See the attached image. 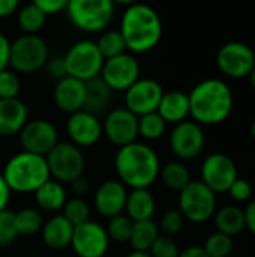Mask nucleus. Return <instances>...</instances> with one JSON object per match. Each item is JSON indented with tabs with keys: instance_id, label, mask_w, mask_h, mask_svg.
<instances>
[{
	"instance_id": "obj_31",
	"label": "nucleus",
	"mask_w": 255,
	"mask_h": 257,
	"mask_svg": "<svg viewBox=\"0 0 255 257\" xmlns=\"http://www.w3.org/2000/svg\"><path fill=\"white\" fill-rule=\"evenodd\" d=\"M44 220L38 209L33 208H24L18 212H15V227L18 232V236H32L42 230Z\"/></svg>"
},
{
	"instance_id": "obj_26",
	"label": "nucleus",
	"mask_w": 255,
	"mask_h": 257,
	"mask_svg": "<svg viewBox=\"0 0 255 257\" xmlns=\"http://www.w3.org/2000/svg\"><path fill=\"white\" fill-rule=\"evenodd\" d=\"M213 218H215L216 232L224 233L230 238L240 235L246 229L245 211L236 205H228L221 208L219 211L215 212Z\"/></svg>"
},
{
	"instance_id": "obj_37",
	"label": "nucleus",
	"mask_w": 255,
	"mask_h": 257,
	"mask_svg": "<svg viewBox=\"0 0 255 257\" xmlns=\"http://www.w3.org/2000/svg\"><path fill=\"white\" fill-rule=\"evenodd\" d=\"M183 224H185V218L180 214V211L179 209H170L162 215L161 223H159L158 227H159L161 235L173 238V236H176V235H179L182 232Z\"/></svg>"
},
{
	"instance_id": "obj_3",
	"label": "nucleus",
	"mask_w": 255,
	"mask_h": 257,
	"mask_svg": "<svg viewBox=\"0 0 255 257\" xmlns=\"http://www.w3.org/2000/svg\"><path fill=\"white\" fill-rule=\"evenodd\" d=\"M120 35L131 53H147L153 50L162 38V21L158 12L144 3H131L120 24Z\"/></svg>"
},
{
	"instance_id": "obj_44",
	"label": "nucleus",
	"mask_w": 255,
	"mask_h": 257,
	"mask_svg": "<svg viewBox=\"0 0 255 257\" xmlns=\"http://www.w3.org/2000/svg\"><path fill=\"white\" fill-rule=\"evenodd\" d=\"M9 54H11V42L9 39L0 33V72L6 69L9 65Z\"/></svg>"
},
{
	"instance_id": "obj_18",
	"label": "nucleus",
	"mask_w": 255,
	"mask_h": 257,
	"mask_svg": "<svg viewBox=\"0 0 255 257\" xmlns=\"http://www.w3.org/2000/svg\"><path fill=\"white\" fill-rule=\"evenodd\" d=\"M68 136L77 148H90L96 145L102 137V123L98 116L80 110L72 113L66 123Z\"/></svg>"
},
{
	"instance_id": "obj_22",
	"label": "nucleus",
	"mask_w": 255,
	"mask_h": 257,
	"mask_svg": "<svg viewBox=\"0 0 255 257\" xmlns=\"http://www.w3.org/2000/svg\"><path fill=\"white\" fill-rule=\"evenodd\" d=\"M158 114L165 120V123L177 125L185 122L189 116V96L180 90L164 92L162 99L158 107Z\"/></svg>"
},
{
	"instance_id": "obj_53",
	"label": "nucleus",
	"mask_w": 255,
	"mask_h": 257,
	"mask_svg": "<svg viewBox=\"0 0 255 257\" xmlns=\"http://www.w3.org/2000/svg\"><path fill=\"white\" fill-rule=\"evenodd\" d=\"M30 257H39V256H30Z\"/></svg>"
},
{
	"instance_id": "obj_23",
	"label": "nucleus",
	"mask_w": 255,
	"mask_h": 257,
	"mask_svg": "<svg viewBox=\"0 0 255 257\" xmlns=\"http://www.w3.org/2000/svg\"><path fill=\"white\" fill-rule=\"evenodd\" d=\"M42 241L51 250H63L71 245L74 227L71 223L62 215H54L42 226Z\"/></svg>"
},
{
	"instance_id": "obj_10",
	"label": "nucleus",
	"mask_w": 255,
	"mask_h": 257,
	"mask_svg": "<svg viewBox=\"0 0 255 257\" xmlns=\"http://www.w3.org/2000/svg\"><path fill=\"white\" fill-rule=\"evenodd\" d=\"M255 63L254 50L245 42L231 41L224 44L216 54V65L219 71L230 78L249 77Z\"/></svg>"
},
{
	"instance_id": "obj_25",
	"label": "nucleus",
	"mask_w": 255,
	"mask_h": 257,
	"mask_svg": "<svg viewBox=\"0 0 255 257\" xmlns=\"http://www.w3.org/2000/svg\"><path fill=\"white\" fill-rule=\"evenodd\" d=\"M113 98V90L105 84L101 77L86 81V99H84V111H89L95 116L104 113L110 105Z\"/></svg>"
},
{
	"instance_id": "obj_49",
	"label": "nucleus",
	"mask_w": 255,
	"mask_h": 257,
	"mask_svg": "<svg viewBox=\"0 0 255 257\" xmlns=\"http://www.w3.org/2000/svg\"><path fill=\"white\" fill-rule=\"evenodd\" d=\"M179 257H209V256L206 254V251L203 250V247L192 245V247H188V248H185L183 251H180Z\"/></svg>"
},
{
	"instance_id": "obj_2",
	"label": "nucleus",
	"mask_w": 255,
	"mask_h": 257,
	"mask_svg": "<svg viewBox=\"0 0 255 257\" xmlns=\"http://www.w3.org/2000/svg\"><path fill=\"white\" fill-rule=\"evenodd\" d=\"M114 169L119 181L132 190H149L159 176L158 154L144 143H131L117 151Z\"/></svg>"
},
{
	"instance_id": "obj_11",
	"label": "nucleus",
	"mask_w": 255,
	"mask_h": 257,
	"mask_svg": "<svg viewBox=\"0 0 255 257\" xmlns=\"http://www.w3.org/2000/svg\"><path fill=\"white\" fill-rule=\"evenodd\" d=\"M237 178V166L225 154H212L201 164V182L215 194L227 193Z\"/></svg>"
},
{
	"instance_id": "obj_42",
	"label": "nucleus",
	"mask_w": 255,
	"mask_h": 257,
	"mask_svg": "<svg viewBox=\"0 0 255 257\" xmlns=\"http://www.w3.org/2000/svg\"><path fill=\"white\" fill-rule=\"evenodd\" d=\"M45 15H56L66 9V0H35L33 2Z\"/></svg>"
},
{
	"instance_id": "obj_51",
	"label": "nucleus",
	"mask_w": 255,
	"mask_h": 257,
	"mask_svg": "<svg viewBox=\"0 0 255 257\" xmlns=\"http://www.w3.org/2000/svg\"><path fill=\"white\" fill-rule=\"evenodd\" d=\"M125 257H150L149 253H138V251H134V253H129L128 256Z\"/></svg>"
},
{
	"instance_id": "obj_7",
	"label": "nucleus",
	"mask_w": 255,
	"mask_h": 257,
	"mask_svg": "<svg viewBox=\"0 0 255 257\" xmlns=\"http://www.w3.org/2000/svg\"><path fill=\"white\" fill-rule=\"evenodd\" d=\"M48 45L38 35H23L11 42L9 65L17 72L33 74L48 62Z\"/></svg>"
},
{
	"instance_id": "obj_35",
	"label": "nucleus",
	"mask_w": 255,
	"mask_h": 257,
	"mask_svg": "<svg viewBox=\"0 0 255 257\" xmlns=\"http://www.w3.org/2000/svg\"><path fill=\"white\" fill-rule=\"evenodd\" d=\"M132 226H134V221L131 218H128L125 214H120L117 217L110 218L105 230L111 241H114L117 244H126L131 239Z\"/></svg>"
},
{
	"instance_id": "obj_38",
	"label": "nucleus",
	"mask_w": 255,
	"mask_h": 257,
	"mask_svg": "<svg viewBox=\"0 0 255 257\" xmlns=\"http://www.w3.org/2000/svg\"><path fill=\"white\" fill-rule=\"evenodd\" d=\"M18 238L15 227V214L5 209L0 212V247L11 245Z\"/></svg>"
},
{
	"instance_id": "obj_41",
	"label": "nucleus",
	"mask_w": 255,
	"mask_h": 257,
	"mask_svg": "<svg viewBox=\"0 0 255 257\" xmlns=\"http://www.w3.org/2000/svg\"><path fill=\"white\" fill-rule=\"evenodd\" d=\"M230 194V197L237 202V203H246V202H251L252 199V185L249 184V181L246 179H242V178H237L231 187L228 188L227 191Z\"/></svg>"
},
{
	"instance_id": "obj_33",
	"label": "nucleus",
	"mask_w": 255,
	"mask_h": 257,
	"mask_svg": "<svg viewBox=\"0 0 255 257\" xmlns=\"http://www.w3.org/2000/svg\"><path fill=\"white\" fill-rule=\"evenodd\" d=\"M165 130H167V123L158 114V111L138 117V136H141L146 140L161 139Z\"/></svg>"
},
{
	"instance_id": "obj_17",
	"label": "nucleus",
	"mask_w": 255,
	"mask_h": 257,
	"mask_svg": "<svg viewBox=\"0 0 255 257\" xmlns=\"http://www.w3.org/2000/svg\"><path fill=\"white\" fill-rule=\"evenodd\" d=\"M102 136L119 149L135 143L138 137V117L125 107L114 108L102 122Z\"/></svg>"
},
{
	"instance_id": "obj_21",
	"label": "nucleus",
	"mask_w": 255,
	"mask_h": 257,
	"mask_svg": "<svg viewBox=\"0 0 255 257\" xmlns=\"http://www.w3.org/2000/svg\"><path fill=\"white\" fill-rule=\"evenodd\" d=\"M29 108L27 105L15 99H0V136L11 137L20 134L24 125L29 122Z\"/></svg>"
},
{
	"instance_id": "obj_36",
	"label": "nucleus",
	"mask_w": 255,
	"mask_h": 257,
	"mask_svg": "<svg viewBox=\"0 0 255 257\" xmlns=\"http://www.w3.org/2000/svg\"><path fill=\"white\" fill-rule=\"evenodd\" d=\"M233 248H234L233 238L219 232L212 233L203 245V250L209 257H230L233 253Z\"/></svg>"
},
{
	"instance_id": "obj_4",
	"label": "nucleus",
	"mask_w": 255,
	"mask_h": 257,
	"mask_svg": "<svg viewBox=\"0 0 255 257\" xmlns=\"http://www.w3.org/2000/svg\"><path fill=\"white\" fill-rule=\"evenodd\" d=\"M2 176L9 190L15 193H35L51 179L45 157L24 151L8 160Z\"/></svg>"
},
{
	"instance_id": "obj_39",
	"label": "nucleus",
	"mask_w": 255,
	"mask_h": 257,
	"mask_svg": "<svg viewBox=\"0 0 255 257\" xmlns=\"http://www.w3.org/2000/svg\"><path fill=\"white\" fill-rule=\"evenodd\" d=\"M21 84L20 78L12 71H2L0 72V99H15L18 98Z\"/></svg>"
},
{
	"instance_id": "obj_1",
	"label": "nucleus",
	"mask_w": 255,
	"mask_h": 257,
	"mask_svg": "<svg viewBox=\"0 0 255 257\" xmlns=\"http://www.w3.org/2000/svg\"><path fill=\"white\" fill-rule=\"evenodd\" d=\"M188 96L189 116L198 125H219L230 117L234 107L231 87L219 78L200 81Z\"/></svg>"
},
{
	"instance_id": "obj_32",
	"label": "nucleus",
	"mask_w": 255,
	"mask_h": 257,
	"mask_svg": "<svg viewBox=\"0 0 255 257\" xmlns=\"http://www.w3.org/2000/svg\"><path fill=\"white\" fill-rule=\"evenodd\" d=\"M96 45H98V50L102 54L104 60H108V59H113V57H117V56L126 53V44L119 30L104 32L99 36Z\"/></svg>"
},
{
	"instance_id": "obj_29",
	"label": "nucleus",
	"mask_w": 255,
	"mask_h": 257,
	"mask_svg": "<svg viewBox=\"0 0 255 257\" xmlns=\"http://www.w3.org/2000/svg\"><path fill=\"white\" fill-rule=\"evenodd\" d=\"M159 176L164 182V185L176 193H180L192 179L188 167L182 161H171L167 163L164 167H161Z\"/></svg>"
},
{
	"instance_id": "obj_15",
	"label": "nucleus",
	"mask_w": 255,
	"mask_h": 257,
	"mask_svg": "<svg viewBox=\"0 0 255 257\" xmlns=\"http://www.w3.org/2000/svg\"><path fill=\"white\" fill-rule=\"evenodd\" d=\"M71 247L78 257H104L110 247V238L105 227L89 220L74 227Z\"/></svg>"
},
{
	"instance_id": "obj_46",
	"label": "nucleus",
	"mask_w": 255,
	"mask_h": 257,
	"mask_svg": "<svg viewBox=\"0 0 255 257\" xmlns=\"http://www.w3.org/2000/svg\"><path fill=\"white\" fill-rule=\"evenodd\" d=\"M71 188H72V191L77 194V197L84 196V194L89 191V181H87V178L80 176V178L74 179V181L71 182Z\"/></svg>"
},
{
	"instance_id": "obj_8",
	"label": "nucleus",
	"mask_w": 255,
	"mask_h": 257,
	"mask_svg": "<svg viewBox=\"0 0 255 257\" xmlns=\"http://www.w3.org/2000/svg\"><path fill=\"white\" fill-rule=\"evenodd\" d=\"M63 59L68 77L84 83L99 77L105 62L93 41H80L74 44Z\"/></svg>"
},
{
	"instance_id": "obj_45",
	"label": "nucleus",
	"mask_w": 255,
	"mask_h": 257,
	"mask_svg": "<svg viewBox=\"0 0 255 257\" xmlns=\"http://www.w3.org/2000/svg\"><path fill=\"white\" fill-rule=\"evenodd\" d=\"M245 211V221H246V229L255 236V199L248 202Z\"/></svg>"
},
{
	"instance_id": "obj_16",
	"label": "nucleus",
	"mask_w": 255,
	"mask_h": 257,
	"mask_svg": "<svg viewBox=\"0 0 255 257\" xmlns=\"http://www.w3.org/2000/svg\"><path fill=\"white\" fill-rule=\"evenodd\" d=\"M20 143L24 152L47 157L59 143V133L45 119L29 120L20 133Z\"/></svg>"
},
{
	"instance_id": "obj_30",
	"label": "nucleus",
	"mask_w": 255,
	"mask_h": 257,
	"mask_svg": "<svg viewBox=\"0 0 255 257\" xmlns=\"http://www.w3.org/2000/svg\"><path fill=\"white\" fill-rule=\"evenodd\" d=\"M47 15L35 5L29 3L18 12V26L24 35H36L45 24Z\"/></svg>"
},
{
	"instance_id": "obj_12",
	"label": "nucleus",
	"mask_w": 255,
	"mask_h": 257,
	"mask_svg": "<svg viewBox=\"0 0 255 257\" xmlns=\"http://www.w3.org/2000/svg\"><path fill=\"white\" fill-rule=\"evenodd\" d=\"M162 86L152 78H140L125 92V108L137 117L155 113L162 99Z\"/></svg>"
},
{
	"instance_id": "obj_52",
	"label": "nucleus",
	"mask_w": 255,
	"mask_h": 257,
	"mask_svg": "<svg viewBox=\"0 0 255 257\" xmlns=\"http://www.w3.org/2000/svg\"><path fill=\"white\" fill-rule=\"evenodd\" d=\"M251 134H252V137H254L255 140V119L252 120V123H251Z\"/></svg>"
},
{
	"instance_id": "obj_50",
	"label": "nucleus",
	"mask_w": 255,
	"mask_h": 257,
	"mask_svg": "<svg viewBox=\"0 0 255 257\" xmlns=\"http://www.w3.org/2000/svg\"><path fill=\"white\" fill-rule=\"evenodd\" d=\"M249 83H251V86H252V89L255 90V63H254V68H252V71H251V74H249Z\"/></svg>"
},
{
	"instance_id": "obj_28",
	"label": "nucleus",
	"mask_w": 255,
	"mask_h": 257,
	"mask_svg": "<svg viewBox=\"0 0 255 257\" xmlns=\"http://www.w3.org/2000/svg\"><path fill=\"white\" fill-rule=\"evenodd\" d=\"M161 232L158 224L153 220H146V221H137L132 226V233L129 244L132 245L134 251L138 253H149L155 241L159 238Z\"/></svg>"
},
{
	"instance_id": "obj_48",
	"label": "nucleus",
	"mask_w": 255,
	"mask_h": 257,
	"mask_svg": "<svg viewBox=\"0 0 255 257\" xmlns=\"http://www.w3.org/2000/svg\"><path fill=\"white\" fill-rule=\"evenodd\" d=\"M9 199H11V190L6 185L3 176L0 175V212L6 209V206L9 203Z\"/></svg>"
},
{
	"instance_id": "obj_5",
	"label": "nucleus",
	"mask_w": 255,
	"mask_h": 257,
	"mask_svg": "<svg viewBox=\"0 0 255 257\" xmlns=\"http://www.w3.org/2000/svg\"><path fill=\"white\" fill-rule=\"evenodd\" d=\"M65 11L72 26L87 33H98L111 23L116 6L111 0H69Z\"/></svg>"
},
{
	"instance_id": "obj_6",
	"label": "nucleus",
	"mask_w": 255,
	"mask_h": 257,
	"mask_svg": "<svg viewBox=\"0 0 255 257\" xmlns=\"http://www.w3.org/2000/svg\"><path fill=\"white\" fill-rule=\"evenodd\" d=\"M179 211L191 223H206L216 212V194L201 181H191L179 193Z\"/></svg>"
},
{
	"instance_id": "obj_13",
	"label": "nucleus",
	"mask_w": 255,
	"mask_h": 257,
	"mask_svg": "<svg viewBox=\"0 0 255 257\" xmlns=\"http://www.w3.org/2000/svg\"><path fill=\"white\" fill-rule=\"evenodd\" d=\"M99 77L113 92H126L135 81L140 80V63L135 56L123 53L117 57L105 60Z\"/></svg>"
},
{
	"instance_id": "obj_19",
	"label": "nucleus",
	"mask_w": 255,
	"mask_h": 257,
	"mask_svg": "<svg viewBox=\"0 0 255 257\" xmlns=\"http://www.w3.org/2000/svg\"><path fill=\"white\" fill-rule=\"evenodd\" d=\"M126 199H128L126 187L120 181L108 179L104 181L95 191L93 205L101 217L110 220L113 217L123 214L126 206Z\"/></svg>"
},
{
	"instance_id": "obj_20",
	"label": "nucleus",
	"mask_w": 255,
	"mask_h": 257,
	"mask_svg": "<svg viewBox=\"0 0 255 257\" xmlns=\"http://www.w3.org/2000/svg\"><path fill=\"white\" fill-rule=\"evenodd\" d=\"M86 99V83L72 77H65L54 87V102L60 111L77 113L83 110Z\"/></svg>"
},
{
	"instance_id": "obj_14",
	"label": "nucleus",
	"mask_w": 255,
	"mask_h": 257,
	"mask_svg": "<svg viewBox=\"0 0 255 257\" xmlns=\"http://www.w3.org/2000/svg\"><path fill=\"white\" fill-rule=\"evenodd\" d=\"M206 145V136L201 125L194 120H185L174 125L170 134V148L173 154L182 160L189 161L197 158Z\"/></svg>"
},
{
	"instance_id": "obj_40",
	"label": "nucleus",
	"mask_w": 255,
	"mask_h": 257,
	"mask_svg": "<svg viewBox=\"0 0 255 257\" xmlns=\"http://www.w3.org/2000/svg\"><path fill=\"white\" fill-rule=\"evenodd\" d=\"M180 250L173 238L159 235V238L155 241L152 248L149 250L150 257H179Z\"/></svg>"
},
{
	"instance_id": "obj_34",
	"label": "nucleus",
	"mask_w": 255,
	"mask_h": 257,
	"mask_svg": "<svg viewBox=\"0 0 255 257\" xmlns=\"http://www.w3.org/2000/svg\"><path fill=\"white\" fill-rule=\"evenodd\" d=\"M62 215L71 223L72 227H77L90 220V209L86 200H83L81 197H74L66 200L62 209Z\"/></svg>"
},
{
	"instance_id": "obj_43",
	"label": "nucleus",
	"mask_w": 255,
	"mask_h": 257,
	"mask_svg": "<svg viewBox=\"0 0 255 257\" xmlns=\"http://www.w3.org/2000/svg\"><path fill=\"white\" fill-rule=\"evenodd\" d=\"M47 69H48V74L57 80H62L65 77H68L66 74V65H65V59L63 57H53V59H48L47 62Z\"/></svg>"
},
{
	"instance_id": "obj_24",
	"label": "nucleus",
	"mask_w": 255,
	"mask_h": 257,
	"mask_svg": "<svg viewBox=\"0 0 255 257\" xmlns=\"http://www.w3.org/2000/svg\"><path fill=\"white\" fill-rule=\"evenodd\" d=\"M126 217L131 218L134 223L152 220L156 211V202L153 194L149 190H132L128 193L126 199Z\"/></svg>"
},
{
	"instance_id": "obj_9",
	"label": "nucleus",
	"mask_w": 255,
	"mask_h": 257,
	"mask_svg": "<svg viewBox=\"0 0 255 257\" xmlns=\"http://www.w3.org/2000/svg\"><path fill=\"white\" fill-rule=\"evenodd\" d=\"M50 178L60 184H71L74 179L83 176L86 160L80 148L72 143H57L53 151L45 157Z\"/></svg>"
},
{
	"instance_id": "obj_27",
	"label": "nucleus",
	"mask_w": 255,
	"mask_h": 257,
	"mask_svg": "<svg viewBox=\"0 0 255 257\" xmlns=\"http://www.w3.org/2000/svg\"><path fill=\"white\" fill-rule=\"evenodd\" d=\"M35 200L42 211L57 212L63 209L68 199L63 185L57 181L50 179L35 191Z\"/></svg>"
},
{
	"instance_id": "obj_47",
	"label": "nucleus",
	"mask_w": 255,
	"mask_h": 257,
	"mask_svg": "<svg viewBox=\"0 0 255 257\" xmlns=\"http://www.w3.org/2000/svg\"><path fill=\"white\" fill-rule=\"evenodd\" d=\"M18 6V0H0V18L11 17L14 12H17Z\"/></svg>"
}]
</instances>
